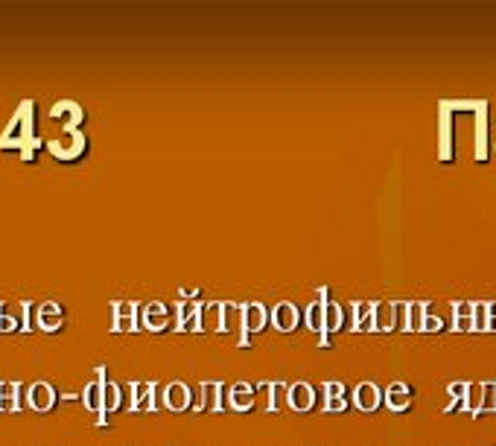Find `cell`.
<instances>
[{
    "mask_svg": "<svg viewBox=\"0 0 496 446\" xmlns=\"http://www.w3.org/2000/svg\"><path fill=\"white\" fill-rule=\"evenodd\" d=\"M33 103H24L21 105V111L12 117V123L6 125V132L0 135V146L4 149H21V157L24 161H29V157H33V152L38 149V143L41 140H36L33 138Z\"/></svg>",
    "mask_w": 496,
    "mask_h": 446,
    "instance_id": "cell-1",
    "label": "cell"
},
{
    "mask_svg": "<svg viewBox=\"0 0 496 446\" xmlns=\"http://www.w3.org/2000/svg\"><path fill=\"white\" fill-rule=\"evenodd\" d=\"M269 321V309L263 304H245V315H242V333H239V344H248V333H260Z\"/></svg>",
    "mask_w": 496,
    "mask_h": 446,
    "instance_id": "cell-2",
    "label": "cell"
},
{
    "mask_svg": "<svg viewBox=\"0 0 496 446\" xmlns=\"http://www.w3.org/2000/svg\"><path fill=\"white\" fill-rule=\"evenodd\" d=\"M50 149H53L56 157H65V161H71V157H76L85 149V138L76 129H61V138L53 140Z\"/></svg>",
    "mask_w": 496,
    "mask_h": 446,
    "instance_id": "cell-3",
    "label": "cell"
},
{
    "mask_svg": "<svg viewBox=\"0 0 496 446\" xmlns=\"http://www.w3.org/2000/svg\"><path fill=\"white\" fill-rule=\"evenodd\" d=\"M61 324H65V309H61L58 304L47 301V304L36 306V327H41L44 333H56Z\"/></svg>",
    "mask_w": 496,
    "mask_h": 446,
    "instance_id": "cell-4",
    "label": "cell"
},
{
    "mask_svg": "<svg viewBox=\"0 0 496 446\" xmlns=\"http://www.w3.org/2000/svg\"><path fill=\"white\" fill-rule=\"evenodd\" d=\"M26 405L36 408V411H50L56 405V391L50 382H33L26 388Z\"/></svg>",
    "mask_w": 496,
    "mask_h": 446,
    "instance_id": "cell-5",
    "label": "cell"
},
{
    "mask_svg": "<svg viewBox=\"0 0 496 446\" xmlns=\"http://www.w3.org/2000/svg\"><path fill=\"white\" fill-rule=\"evenodd\" d=\"M103 388H105V368H97V379L85 385V391H82V403H85V408L97 411L100 418H103Z\"/></svg>",
    "mask_w": 496,
    "mask_h": 446,
    "instance_id": "cell-6",
    "label": "cell"
},
{
    "mask_svg": "<svg viewBox=\"0 0 496 446\" xmlns=\"http://www.w3.org/2000/svg\"><path fill=\"white\" fill-rule=\"evenodd\" d=\"M193 403V391L190 385H184V382H170V385L164 388V405L172 408V411H184L190 408Z\"/></svg>",
    "mask_w": 496,
    "mask_h": 446,
    "instance_id": "cell-7",
    "label": "cell"
},
{
    "mask_svg": "<svg viewBox=\"0 0 496 446\" xmlns=\"http://www.w3.org/2000/svg\"><path fill=\"white\" fill-rule=\"evenodd\" d=\"M140 321H143V327L152 330V333L167 330V324H170V309H167V304H146V306L140 309Z\"/></svg>",
    "mask_w": 496,
    "mask_h": 446,
    "instance_id": "cell-8",
    "label": "cell"
},
{
    "mask_svg": "<svg viewBox=\"0 0 496 446\" xmlns=\"http://www.w3.org/2000/svg\"><path fill=\"white\" fill-rule=\"evenodd\" d=\"M383 400H386V394L374 385V382H359L356 391H353V403H356V408H362V411H374Z\"/></svg>",
    "mask_w": 496,
    "mask_h": 446,
    "instance_id": "cell-9",
    "label": "cell"
},
{
    "mask_svg": "<svg viewBox=\"0 0 496 446\" xmlns=\"http://www.w3.org/2000/svg\"><path fill=\"white\" fill-rule=\"evenodd\" d=\"M272 321H274L277 330L292 333V330L298 327V321H301V309H298L295 304H277V306L272 309Z\"/></svg>",
    "mask_w": 496,
    "mask_h": 446,
    "instance_id": "cell-10",
    "label": "cell"
},
{
    "mask_svg": "<svg viewBox=\"0 0 496 446\" xmlns=\"http://www.w3.org/2000/svg\"><path fill=\"white\" fill-rule=\"evenodd\" d=\"M138 315H140L138 304H114V327L111 330H117V333L138 330Z\"/></svg>",
    "mask_w": 496,
    "mask_h": 446,
    "instance_id": "cell-11",
    "label": "cell"
},
{
    "mask_svg": "<svg viewBox=\"0 0 496 446\" xmlns=\"http://www.w3.org/2000/svg\"><path fill=\"white\" fill-rule=\"evenodd\" d=\"M289 405L295 411H309L316 405V388L309 385V382H295V385H289Z\"/></svg>",
    "mask_w": 496,
    "mask_h": 446,
    "instance_id": "cell-12",
    "label": "cell"
},
{
    "mask_svg": "<svg viewBox=\"0 0 496 446\" xmlns=\"http://www.w3.org/2000/svg\"><path fill=\"white\" fill-rule=\"evenodd\" d=\"M178 330H202V304H178Z\"/></svg>",
    "mask_w": 496,
    "mask_h": 446,
    "instance_id": "cell-13",
    "label": "cell"
},
{
    "mask_svg": "<svg viewBox=\"0 0 496 446\" xmlns=\"http://www.w3.org/2000/svg\"><path fill=\"white\" fill-rule=\"evenodd\" d=\"M386 405L391 411H406L412 405V388L406 382H394V385L386 391Z\"/></svg>",
    "mask_w": 496,
    "mask_h": 446,
    "instance_id": "cell-14",
    "label": "cell"
},
{
    "mask_svg": "<svg viewBox=\"0 0 496 446\" xmlns=\"http://www.w3.org/2000/svg\"><path fill=\"white\" fill-rule=\"evenodd\" d=\"M155 385L152 382H135L132 385V408L135 411H152L155 408Z\"/></svg>",
    "mask_w": 496,
    "mask_h": 446,
    "instance_id": "cell-15",
    "label": "cell"
},
{
    "mask_svg": "<svg viewBox=\"0 0 496 446\" xmlns=\"http://www.w3.org/2000/svg\"><path fill=\"white\" fill-rule=\"evenodd\" d=\"M228 403L237 411H248V408L254 405V388L245 385V382H239V385H231L228 388Z\"/></svg>",
    "mask_w": 496,
    "mask_h": 446,
    "instance_id": "cell-16",
    "label": "cell"
},
{
    "mask_svg": "<svg viewBox=\"0 0 496 446\" xmlns=\"http://www.w3.org/2000/svg\"><path fill=\"white\" fill-rule=\"evenodd\" d=\"M21 382H0V408L18 411L21 408Z\"/></svg>",
    "mask_w": 496,
    "mask_h": 446,
    "instance_id": "cell-17",
    "label": "cell"
},
{
    "mask_svg": "<svg viewBox=\"0 0 496 446\" xmlns=\"http://www.w3.org/2000/svg\"><path fill=\"white\" fill-rule=\"evenodd\" d=\"M324 394H327V411H345L348 408V391L342 382H327L324 385Z\"/></svg>",
    "mask_w": 496,
    "mask_h": 446,
    "instance_id": "cell-18",
    "label": "cell"
},
{
    "mask_svg": "<svg viewBox=\"0 0 496 446\" xmlns=\"http://www.w3.org/2000/svg\"><path fill=\"white\" fill-rule=\"evenodd\" d=\"M242 315H245V306L222 304V333H234V330L242 333Z\"/></svg>",
    "mask_w": 496,
    "mask_h": 446,
    "instance_id": "cell-19",
    "label": "cell"
},
{
    "mask_svg": "<svg viewBox=\"0 0 496 446\" xmlns=\"http://www.w3.org/2000/svg\"><path fill=\"white\" fill-rule=\"evenodd\" d=\"M120 403H123V388L117 385V382H108L105 379V388H103V418H100V423H105V414L108 411H117Z\"/></svg>",
    "mask_w": 496,
    "mask_h": 446,
    "instance_id": "cell-20",
    "label": "cell"
},
{
    "mask_svg": "<svg viewBox=\"0 0 496 446\" xmlns=\"http://www.w3.org/2000/svg\"><path fill=\"white\" fill-rule=\"evenodd\" d=\"M202 330H222V304H202Z\"/></svg>",
    "mask_w": 496,
    "mask_h": 446,
    "instance_id": "cell-21",
    "label": "cell"
},
{
    "mask_svg": "<svg viewBox=\"0 0 496 446\" xmlns=\"http://www.w3.org/2000/svg\"><path fill=\"white\" fill-rule=\"evenodd\" d=\"M324 318H327V304H324V301L309 304V309H306V327H309V330L324 333Z\"/></svg>",
    "mask_w": 496,
    "mask_h": 446,
    "instance_id": "cell-22",
    "label": "cell"
},
{
    "mask_svg": "<svg viewBox=\"0 0 496 446\" xmlns=\"http://www.w3.org/2000/svg\"><path fill=\"white\" fill-rule=\"evenodd\" d=\"M453 330H473V304H455Z\"/></svg>",
    "mask_w": 496,
    "mask_h": 446,
    "instance_id": "cell-23",
    "label": "cell"
},
{
    "mask_svg": "<svg viewBox=\"0 0 496 446\" xmlns=\"http://www.w3.org/2000/svg\"><path fill=\"white\" fill-rule=\"evenodd\" d=\"M342 327H345V309L330 301L327 304V318H324V333H336Z\"/></svg>",
    "mask_w": 496,
    "mask_h": 446,
    "instance_id": "cell-24",
    "label": "cell"
},
{
    "mask_svg": "<svg viewBox=\"0 0 496 446\" xmlns=\"http://www.w3.org/2000/svg\"><path fill=\"white\" fill-rule=\"evenodd\" d=\"M269 411H277V408H284V403H289V385H284V382H269Z\"/></svg>",
    "mask_w": 496,
    "mask_h": 446,
    "instance_id": "cell-25",
    "label": "cell"
},
{
    "mask_svg": "<svg viewBox=\"0 0 496 446\" xmlns=\"http://www.w3.org/2000/svg\"><path fill=\"white\" fill-rule=\"evenodd\" d=\"M426 312H429L426 304H409V330H423Z\"/></svg>",
    "mask_w": 496,
    "mask_h": 446,
    "instance_id": "cell-26",
    "label": "cell"
},
{
    "mask_svg": "<svg viewBox=\"0 0 496 446\" xmlns=\"http://www.w3.org/2000/svg\"><path fill=\"white\" fill-rule=\"evenodd\" d=\"M394 327L409 330V304H394Z\"/></svg>",
    "mask_w": 496,
    "mask_h": 446,
    "instance_id": "cell-27",
    "label": "cell"
},
{
    "mask_svg": "<svg viewBox=\"0 0 496 446\" xmlns=\"http://www.w3.org/2000/svg\"><path fill=\"white\" fill-rule=\"evenodd\" d=\"M423 330H426V333H438V330H444V321H441L438 315H429V312H426V318H423Z\"/></svg>",
    "mask_w": 496,
    "mask_h": 446,
    "instance_id": "cell-28",
    "label": "cell"
},
{
    "mask_svg": "<svg viewBox=\"0 0 496 446\" xmlns=\"http://www.w3.org/2000/svg\"><path fill=\"white\" fill-rule=\"evenodd\" d=\"M0 315H4V304H0Z\"/></svg>",
    "mask_w": 496,
    "mask_h": 446,
    "instance_id": "cell-29",
    "label": "cell"
}]
</instances>
